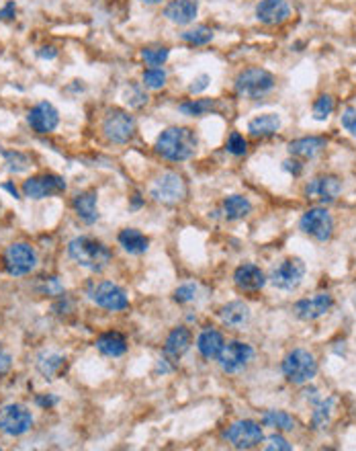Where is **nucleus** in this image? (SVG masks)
<instances>
[{
  "instance_id": "f257e3e1",
  "label": "nucleus",
  "mask_w": 356,
  "mask_h": 451,
  "mask_svg": "<svg viewBox=\"0 0 356 451\" xmlns=\"http://www.w3.org/2000/svg\"><path fill=\"white\" fill-rule=\"evenodd\" d=\"M197 150V136L189 127H168L156 140V152L170 163L189 160Z\"/></svg>"
},
{
  "instance_id": "f03ea898",
  "label": "nucleus",
  "mask_w": 356,
  "mask_h": 451,
  "mask_svg": "<svg viewBox=\"0 0 356 451\" xmlns=\"http://www.w3.org/2000/svg\"><path fill=\"white\" fill-rule=\"evenodd\" d=\"M68 257L76 263V265L84 266L88 271L99 273L102 269H107L113 254L109 250V246H105L97 238L90 236H78L68 245Z\"/></svg>"
},
{
  "instance_id": "7ed1b4c3",
  "label": "nucleus",
  "mask_w": 356,
  "mask_h": 451,
  "mask_svg": "<svg viewBox=\"0 0 356 451\" xmlns=\"http://www.w3.org/2000/svg\"><path fill=\"white\" fill-rule=\"evenodd\" d=\"M283 373L291 384H307L316 377L317 361L316 357L305 351V348H293L285 359H283Z\"/></svg>"
},
{
  "instance_id": "20e7f679",
  "label": "nucleus",
  "mask_w": 356,
  "mask_h": 451,
  "mask_svg": "<svg viewBox=\"0 0 356 451\" xmlns=\"http://www.w3.org/2000/svg\"><path fill=\"white\" fill-rule=\"evenodd\" d=\"M275 88V76L264 68H248L236 78V93L248 99H258Z\"/></svg>"
},
{
  "instance_id": "39448f33",
  "label": "nucleus",
  "mask_w": 356,
  "mask_h": 451,
  "mask_svg": "<svg viewBox=\"0 0 356 451\" xmlns=\"http://www.w3.org/2000/svg\"><path fill=\"white\" fill-rule=\"evenodd\" d=\"M102 134L109 142L127 144L136 136V119L121 109H111L102 122Z\"/></svg>"
},
{
  "instance_id": "423d86ee",
  "label": "nucleus",
  "mask_w": 356,
  "mask_h": 451,
  "mask_svg": "<svg viewBox=\"0 0 356 451\" xmlns=\"http://www.w3.org/2000/svg\"><path fill=\"white\" fill-rule=\"evenodd\" d=\"M35 265H37V254L25 242H15L4 250V269L8 275H15V277L29 275Z\"/></svg>"
},
{
  "instance_id": "0eeeda50",
  "label": "nucleus",
  "mask_w": 356,
  "mask_h": 451,
  "mask_svg": "<svg viewBox=\"0 0 356 451\" xmlns=\"http://www.w3.org/2000/svg\"><path fill=\"white\" fill-rule=\"evenodd\" d=\"M299 226H301V230L305 234H309L312 238H316L319 242L330 240L332 234H334V220H332L330 211L324 209V207H312V209H307L303 213Z\"/></svg>"
},
{
  "instance_id": "6e6552de",
  "label": "nucleus",
  "mask_w": 356,
  "mask_h": 451,
  "mask_svg": "<svg viewBox=\"0 0 356 451\" xmlns=\"http://www.w3.org/2000/svg\"><path fill=\"white\" fill-rule=\"evenodd\" d=\"M33 427V414L23 404H6L0 409V430L11 437L25 435Z\"/></svg>"
},
{
  "instance_id": "1a4fd4ad",
  "label": "nucleus",
  "mask_w": 356,
  "mask_h": 451,
  "mask_svg": "<svg viewBox=\"0 0 356 451\" xmlns=\"http://www.w3.org/2000/svg\"><path fill=\"white\" fill-rule=\"evenodd\" d=\"M88 298L97 306L105 308V310H111V312H121V310H125V308L129 306L127 293L119 286L111 283V281H100V283L90 286Z\"/></svg>"
},
{
  "instance_id": "9d476101",
  "label": "nucleus",
  "mask_w": 356,
  "mask_h": 451,
  "mask_svg": "<svg viewBox=\"0 0 356 451\" xmlns=\"http://www.w3.org/2000/svg\"><path fill=\"white\" fill-rule=\"evenodd\" d=\"M303 277H305V263L297 257H291V259H285L278 266H275L268 279L277 289L291 291V289L301 286Z\"/></svg>"
},
{
  "instance_id": "9b49d317",
  "label": "nucleus",
  "mask_w": 356,
  "mask_h": 451,
  "mask_svg": "<svg viewBox=\"0 0 356 451\" xmlns=\"http://www.w3.org/2000/svg\"><path fill=\"white\" fill-rule=\"evenodd\" d=\"M150 193H152V197L156 201H162V204H178L186 195V184L182 181V177L177 175V172H164L162 177H158L154 181Z\"/></svg>"
},
{
  "instance_id": "f8f14e48",
  "label": "nucleus",
  "mask_w": 356,
  "mask_h": 451,
  "mask_svg": "<svg viewBox=\"0 0 356 451\" xmlns=\"http://www.w3.org/2000/svg\"><path fill=\"white\" fill-rule=\"evenodd\" d=\"M252 357H254V348L250 347L248 343L232 341V343L223 345L218 361L225 373H237L252 361Z\"/></svg>"
},
{
  "instance_id": "ddd939ff",
  "label": "nucleus",
  "mask_w": 356,
  "mask_h": 451,
  "mask_svg": "<svg viewBox=\"0 0 356 451\" xmlns=\"http://www.w3.org/2000/svg\"><path fill=\"white\" fill-rule=\"evenodd\" d=\"M225 439L236 450H254L262 443L264 435L260 425L254 421H236L230 429L225 430Z\"/></svg>"
},
{
  "instance_id": "4468645a",
  "label": "nucleus",
  "mask_w": 356,
  "mask_h": 451,
  "mask_svg": "<svg viewBox=\"0 0 356 451\" xmlns=\"http://www.w3.org/2000/svg\"><path fill=\"white\" fill-rule=\"evenodd\" d=\"M66 191V181L58 175H37L23 183V193L29 199H45Z\"/></svg>"
},
{
  "instance_id": "2eb2a0df",
  "label": "nucleus",
  "mask_w": 356,
  "mask_h": 451,
  "mask_svg": "<svg viewBox=\"0 0 356 451\" xmlns=\"http://www.w3.org/2000/svg\"><path fill=\"white\" fill-rule=\"evenodd\" d=\"M334 306V298L330 293H316L314 298H305V300H299L295 306H293V312L299 320H317L321 318L324 314L330 312V308Z\"/></svg>"
},
{
  "instance_id": "dca6fc26",
  "label": "nucleus",
  "mask_w": 356,
  "mask_h": 451,
  "mask_svg": "<svg viewBox=\"0 0 356 451\" xmlns=\"http://www.w3.org/2000/svg\"><path fill=\"white\" fill-rule=\"evenodd\" d=\"M27 122H29L33 131H37V134H49V131H54L58 127L59 113L52 102L41 101L29 111Z\"/></svg>"
},
{
  "instance_id": "f3484780",
  "label": "nucleus",
  "mask_w": 356,
  "mask_h": 451,
  "mask_svg": "<svg viewBox=\"0 0 356 451\" xmlns=\"http://www.w3.org/2000/svg\"><path fill=\"white\" fill-rule=\"evenodd\" d=\"M342 191V183L338 177L326 175V177H317L312 183L305 187V195L309 199H317L321 204H330L334 201Z\"/></svg>"
},
{
  "instance_id": "a211bd4d",
  "label": "nucleus",
  "mask_w": 356,
  "mask_h": 451,
  "mask_svg": "<svg viewBox=\"0 0 356 451\" xmlns=\"http://www.w3.org/2000/svg\"><path fill=\"white\" fill-rule=\"evenodd\" d=\"M256 17L264 25H280L291 17V6L285 0H262L256 6Z\"/></svg>"
},
{
  "instance_id": "6ab92c4d",
  "label": "nucleus",
  "mask_w": 356,
  "mask_h": 451,
  "mask_svg": "<svg viewBox=\"0 0 356 451\" xmlns=\"http://www.w3.org/2000/svg\"><path fill=\"white\" fill-rule=\"evenodd\" d=\"M234 283L242 291H258V289H262L264 283H266V275L262 273L260 266L252 265V263H246V265H239L236 269Z\"/></svg>"
},
{
  "instance_id": "aec40b11",
  "label": "nucleus",
  "mask_w": 356,
  "mask_h": 451,
  "mask_svg": "<svg viewBox=\"0 0 356 451\" xmlns=\"http://www.w3.org/2000/svg\"><path fill=\"white\" fill-rule=\"evenodd\" d=\"M198 13L197 0H172L164 8V17L174 25H189L193 23Z\"/></svg>"
},
{
  "instance_id": "412c9836",
  "label": "nucleus",
  "mask_w": 356,
  "mask_h": 451,
  "mask_svg": "<svg viewBox=\"0 0 356 451\" xmlns=\"http://www.w3.org/2000/svg\"><path fill=\"white\" fill-rule=\"evenodd\" d=\"M72 207L84 224H95L99 220V207H97V191H82L74 197Z\"/></svg>"
},
{
  "instance_id": "4be33fe9",
  "label": "nucleus",
  "mask_w": 356,
  "mask_h": 451,
  "mask_svg": "<svg viewBox=\"0 0 356 451\" xmlns=\"http://www.w3.org/2000/svg\"><path fill=\"white\" fill-rule=\"evenodd\" d=\"M191 343H193L191 330L184 327H178L168 334L166 345H164V353H166L170 359H180V357L191 348Z\"/></svg>"
},
{
  "instance_id": "5701e85b",
  "label": "nucleus",
  "mask_w": 356,
  "mask_h": 451,
  "mask_svg": "<svg viewBox=\"0 0 356 451\" xmlns=\"http://www.w3.org/2000/svg\"><path fill=\"white\" fill-rule=\"evenodd\" d=\"M223 345H225L223 334H221L219 330H215V328H205V330L198 334L197 348L205 359H218Z\"/></svg>"
},
{
  "instance_id": "b1692460",
  "label": "nucleus",
  "mask_w": 356,
  "mask_h": 451,
  "mask_svg": "<svg viewBox=\"0 0 356 451\" xmlns=\"http://www.w3.org/2000/svg\"><path fill=\"white\" fill-rule=\"evenodd\" d=\"M219 318L225 327L244 328L250 322V308L244 302H230L219 310Z\"/></svg>"
},
{
  "instance_id": "393cba45",
  "label": "nucleus",
  "mask_w": 356,
  "mask_h": 451,
  "mask_svg": "<svg viewBox=\"0 0 356 451\" xmlns=\"http://www.w3.org/2000/svg\"><path fill=\"white\" fill-rule=\"evenodd\" d=\"M324 148H326V138H319V136L299 138L289 144V152L297 158H316Z\"/></svg>"
},
{
  "instance_id": "a878e982",
  "label": "nucleus",
  "mask_w": 356,
  "mask_h": 451,
  "mask_svg": "<svg viewBox=\"0 0 356 451\" xmlns=\"http://www.w3.org/2000/svg\"><path fill=\"white\" fill-rule=\"evenodd\" d=\"M119 245L123 246L129 254H143L150 246V238L143 236L136 228H125L119 232Z\"/></svg>"
},
{
  "instance_id": "bb28decb",
  "label": "nucleus",
  "mask_w": 356,
  "mask_h": 451,
  "mask_svg": "<svg viewBox=\"0 0 356 451\" xmlns=\"http://www.w3.org/2000/svg\"><path fill=\"white\" fill-rule=\"evenodd\" d=\"M97 348L107 357H121L127 351V341L119 332H105L97 339Z\"/></svg>"
},
{
  "instance_id": "cd10ccee",
  "label": "nucleus",
  "mask_w": 356,
  "mask_h": 451,
  "mask_svg": "<svg viewBox=\"0 0 356 451\" xmlns=\"http://www.w3.org/2000/svg\"><path fill=\"white\" fill-rule=\"evenodd\" d=\"M280 129V117L275 113H266V115H258L252 122L248 123V131L252 136H273Z\"/></svg>"
},
{
  "instance_id": "c85d7f7f",
  "label": "nucleus",
  "mask_w": 356,
  "mask_h": 451,
  "mask_svg": "<svg viewBox=\"0 0 356 451\" xmlns=\"http://www.w3.org/2000/svg\"><path fill=\"white\" fill-rule=\"evenodd\" d=\"M252 211V204L244 195H230L223 201V213L227 220H242Z\"/></svg>"
},
{
  "instance_id": "c756f323",
  "label": "nucleus",
  "mask_w": 356,
  "mask_h": 451,
  "mask_svg": "<svg viewBox=\"0 0 356 451\" xmlns=\"http://www.w3.org/2000/svg\"><path fill=\"white\" fill-rule=\"evenodd\" d=\"M64 363H66V359L58 353H41L37 357V369L41 371V375H45L47 380H54L61 371Z\"/></svg>"
},
{
  "instance_id": "7c9ffc66",
  "label": "nucleus",
  "mask_w": 356,
  "mask_h": 451,
  "mask_svg": "<svg viewBox=\"0 0 356 451\" xmlns=\"http://www.w3.org/2000/svg\"><path fill=\"white\" fill-rule=\"evenodd\" d=\"M262 423H264L266 427H273V429L278 430L295 429V418H293L291 414L283 412V410H268V412H264Z\"/></svg>"
},
{
  "instance_id": "2f4dec72",
  "label": "nucleus",
  "mask_w": 356,
  "mask_h": 451,
  "mask_svg": "<svg viewBox=\"0 0 356 451\" xmlns=\"http://www.w3.org/2000/svg\"><path fill=\"white\" fill-rule=\"evenodd\" d=\"M332 409H334V398H326V400L317 402L316 410H314V416H312V423H314L316 429H324L328 425Z\"/></svg>"
},
{
  "instance_id": "473e14b6",
  "label": "nucleus",
  "mask_w": 356,
  "mask_h": 451,
  "mask_svg": "<svg viewBox=\"0 0 356 451\" xmlns=\"http://www.w3.org/2000/svg\"><path fill=\"white\" fill-rule=\"evenodd\" d=\"M180 37H182V41H186L189 45H207L209 41L213 40V31H211L209 27L201 25V27H195V29L184 31Z\"/></svg>"
},
{
  "instance_id": "72a5a7b5",
  "label": "nucleus",
  "mask_w": 356,
  "mask_h": 451,
  "mask_svg": "<svg viewBox=\"0 0 356 451\" xmlns=\"http://www.w3.org/2000/svg\"><path fill=\"white\" fill-rule=\"evenodd\" d=\"M215 101L211 99H193V101H186L180 105V111L184 115H193V117H201V115H207L211 109H213Z\"/></svg>"
},
{
  "instance_id": "f704fd0d",
  "label": "nucleus",
  "mask_w": 356,
  "mask_h": 451,
  "mask_svg": "<svg viewBox=\"0 0 356 451\" xmlns=\"http://www.w3.org/2000/svg\"><path fill=\"white\" fill-rule=\"evenodd\" d=\"M168 56H170V49H168V47H164V45L141 49V58H143V62H146L148 66H154V68L162 66L164 62L168 60Z\"/></svg>"
},
{
  "instance_id": "c9c22d12",
  "label": "nucleus",
  "mask_w": 356,
  "mask_h": 451,
  "mask_svg": "<svg viewBox=\"0 0 356 451\" xmlns=\"http://www.w3.org/2000/svg\"><path fill=\"white\" fill-rule=\"evenodd\" d=\"M334 111V99L330 95H321L316 102H314V119L324 122L332 115Z\"/></svg>"
},
{
  "instance_id": "e433bc0d",
  "label": "nucleus",
  "mask_w": 356,
  "mask_h": 451,
  "mask_svg": "<svg viewBox=\"0 0 356 451\" xmlns=\"http://www.w3.org/2000/svg\"><path fill=\"white\" fill-rule=\"evenodd\" d=\"M143 84L148 88L158 90V88H162L166 84V72L162 68H150V70H146L143 72Z\"/></svg>"
},
{
  "instance_id": "4c0bfd02",
  "label": "nucleus",
  "mask_w": 356,
  "mask_h": 451,
  "mask_svg": "<svg viewBox=\"0 0 356 451\" xmlns=\"http://www.w3.org/2000/svg\"><path fill=\"white\" fill-rule=\"evenodd\" d=\"M225 148H227V152H230V154H234V156H242V154H246L248 144H246V140H244V136H242V134L234 131V134L227 138Z\"/></svg>"
},
{
  "instance_id": "58836bf2",
  "label": "nucleus",
  "mask_w": 356,
  "mask_h": 451,
  "mask_svg": "<svg viewBox=\"0 0 356 451\" xmlns=\"http://www.w3.org/2000/svg\"><path fill=\"white\" fill-rule=\"evenodd\" d=\"M197 291L198 287L195 283H184V286H180L174 291V302L178 304H186V302H193L195 298H197Z\"/></svg>"
},
{
  "instance_id": "ea45409f",
  "label": "nucleus",
  "mask_w": 356,
  "mask_h": 451,
  "mask_svg": "<svg viewBox=\"0 0 356 451\" xmlns=\"http://www.w3.org/2000/svg\"><path fill=\"white\" fill-rule=\"evenodd\" d=\"M6 163H8V170L13 172H23L29 166V158L20 152H8L6 154Z\"/></svg>"
},
{
  "instance_id": "a19ab883",
  "label": "nucleus",
  "mask_w": 356,
  "mask_h": 451,
  "mask_svg": "<svg viewBox=\"0 0 356 451\" xmlns=\"http://www.w3.org/2000/svg\"><path fill=\"white\" fill-rule=\"evenodd\" d=\"M342 127L346 131H350L352 136H356V109L355 107H348L344 113H342Z\"/></svg>"
},
{
  "instance_id": "79ce46f5",
  "label": "nucleus",
  "mask_w": 356,
  "mask_h": 451,
  "mask_svg": "<svg viewBox=\"0 0 356 451\" xmlns=\"http://www.w3.org/2000/svg\"><path fill=\"white\" fill-rule=\"evenodd\" d=\"M266 450L273 451V450H280V451H291L293 447L289 445V441L287 439H283L280 435H271L268 437V443H266Z\"/></svg>"
},
{
  "instance_id": "37998d69",
  "label": "nucleus",
  "mask_w": 356,
  "mask_h": 451,
  "mask_svg": "<svg viewBox=\"0 0 356 451\" xmlns=\"http://www.w3.org/2000/svg\"><path fill=\"white\" fill-rule=\"evenodd\" d=\"M209 82H211V76H209V74H198L197 78L193 81V84L189 86V93H191V95H198V93H203V90L209 86Z\"/></svg>"
},
{
  "instance_id": "c03bdc74",
  "label": "nucleus",
  "mask_w": 356,
  "mask_h": 451,
  "mask_svg": "<svg viewBox=\"0 0 356 451\" xmlns=\"http://www.w3.org/2000/svg\"><path fill=\"white\" fill-rule=\"evenodd\" d=\"M131 93H134V95H129V93H127V99H125V101L129 102L131 107H141V105H146V102H148V95H143V93H141V88H138V86H131Z\"/></svg>"
},
{
  "instance_id": "a18cd8bd",
  "label": "nucleus",
  "mask_w": 356,
  "mask_h": 451,
  "mask_svg": "<svg viewBox=\"0 0 356 451\" xmlns=\"http://www.w3.org/2000/svg\"><path fill=\"white\" fill-rule=\"evenodd\" d=\"M11 365H13V357H11L6 351H2V348H0V377H2V375L11 369Z\"/></svg>"
},
{
  "instance_id": "49530a36",
  "label": "nucleus",
  "mask_w": 356,
  "mask_h": 451,
  "mask_svg": "<svg viewBox=\"0 0 356 451\" xmlns=\"http://www.w3.org/2000/svg\"><path fill=\"white\" fill-rule=\"evenodd\" d=\"M45 291H47V293H61L64 287L59 286V281L56 277H49V279H47V286H45Z\"/></svg>"
},
{
  "instance_id": "de8ad7c7",
  "label": "nucleus",
  "mask_w": 356,
  "mask_h": 451,
  "mask_svg": "<svg viewBox=\"0 0 356 451\" xmlns=\"http://www.w3.org/2000/svg\"><path fill=\"white\" fill-rule=\"evenodd\" d=\"M37 404L43 406V409H49V406L58 404V398L56 396H37Z\"/></svg>"
},
{
  "instance_id": "09e8293b",
  "label": "nucleus",
  "mask_w": 356,
  "mask_h": 451,
  "mask_svg": "<svg viewBox=\"0 0 356 451\" xmlns=\"http://www.w3.org/2000/svg\"><path fill=\"white\" fill-rule=\"evenodd\" d=\"M15 17V2H8L2 11H0V19H13Z\"/></svg>"
},
{
  "instance_id": "8fccbe9b",
  "label": "nucleus",
  "mask_w": 356,
  "mask_h": 451,
  "mask_svg": "<svg viewBox=\"0 0 356 451\" xmlns=\"http://www.w3.org/2000/svg\"><path fill=\"white\" fill-rule=\"evenodd\" d=\"M40 56L41 58H49V60H52V58H56V56H58V52H56L54 47H41Z\"/></svg>"
},
{
  "instance_id": "3c124183",
  "label": "nucleus",
  "mask_w": 356,
  "mask_h": 451,
  "mask_svg": "<svg viewBox=\"0 0 356 451\" xmlns=\"http://www.w3.org/2000/svg\"><path fill=\"white\" fill-rule=\"evenodd\" d=\"M285 168H287V170H291V172H295V175L301 172V166H299V163H295V160H293V163H291V160H287V163H285Z\"/></svg>"
},
{
  "instance_id": "603ef678",
  "label": "nucleus",
  "mask_w": 356,
  "mask_h": 451,
  "mask_svg": "<svg viewBox=\"0 0 356 451\" xmlns=\"http://www.w3.org/2000/svg\"><path fill=\"white\" fill-rule=\"evenodd\" d=\"M4 189H8V191H11V193H13V195H15V197H17V189H15V187H13V184H11V183H6V184H4Z\"/></svg>"
},
{
  "instance_id": "864d4df0",
  "label": "nucleus",
  "mask_w": 356,
  "mask_h": 451,
  "mask_svg": "<svg viewBox=\"0 0 356 451\" xmlns=\"http://www.w3.org/2000/svg\"><path fill=\"white\" fill-rule=\"evenodd\" d=\"M143 4H158V2H162V0H141Z\"/></svg>"
}]
</instances>
